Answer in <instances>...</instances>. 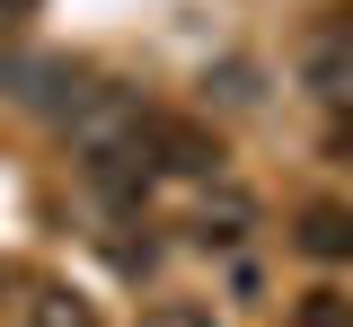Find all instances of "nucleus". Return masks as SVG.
I'll list each match as a JSON object with an SVG mask.
<instances>
[{
  "instance_id": "1",
  "label": "nucleus",
  "mask_w": 353,
  "mask_h": 327,
  "mask_svg": "<svg viewBox=\"0 0 353 327\" xmlns=\"http://www.w3.org/2000/svg\"><path fill=\"white\" fill-rule=\"evenodd\" d=\"M141 150H150V168H168V177H221V141L203 133V124L141 115Z\"/></svg>"
},
{
  "instance_id": "2",
  "label": "nucleus",
  "mask_w": 353,
  "mask_h": 327,
  "mask_svg": "<svg viewBox=\"0 0 353 327\" xmlns=\"http://www.w3.org/2000/svg\"><path fill=\"white\" fill-rule=\"evenodd\" d=\"M88 89H97V80H88L80 62H62V53H53V62H27V71H18V97H27L36 115H53V124H62V115H71V106H80Z\"/></svg>"
},
{
  "instance_id": "8",
  "label": "nucleus",
  "mask_w": 353,
  "mask_h": 327,
  "mask_svg": "<svg viewBox=\"0 0 353 327\" xmlns=\"http://www.w3.org/2000/svg\"><path fill=\"white\" fill-rule=\"evenodd\" d=\"M141 327H212V319H203V310H185V301H168V310H150Z\"/></svg>"
},
{
  "instance_id": "6",
  "label": "nucleus",
  "mask_w": 353,
  "mask_h": 327,
  "mask_svg": "<svg viewBox=\"0 0 353 327\" xmlns=\"http://www.w3.org/2000/svg\"><path fill=\"white\" fill-rule=\"evenodd\" d=\"M27 327H97V319H88V301H80V292H36Z\"/></svg>"
},
{
  "instance_id": "4",
  "label": "nucleus",
  "mask_w": 353,
  "mask_h": 327,
  "mask_svg": "<svg viewBox=\"0 0 353 327\" xmlns=\"http://www.w3.org/2000/svg\"><path fill=\"white\" fill-rule=\"evenodd\" d=\"M248 230H256V204H248V195H212V204H203V221H194L203 248H239Z\"/></svg>"
},
{
  "instance_id": "3",
  "label": "nucleus",
  "mask_w": 353,
  "mask_h": 327,
  "mask_svg": "<svg viewBox=\"0 0 353 327\" xmlns=\"http://www.w3.org/2000/svg\"><path fill=\"white\" fill-rule=\"evenodd\" d=\"M292 239H301L309 266H345V257H353V212H345V204H309Z\"/></svg>"
},
{
  "instance_id": "7",
  "label": "nucleus",
  "mask_w": 353,
  "mask_h": 327,
  "mask_svg": "<svg viewBox=\"0 0 353 327\" xmlns=\"http://www.w3.org/2000/svg\"><path fill=\"white\" fill-rule=\"evenodd\" d=\"M292 327H353V301H345V292H309Z\"/></svg>"
},
{
  "instance_id": "9",
  "label": "nucleus",
  "mask_w": 353,
  "mask_h": 327,
  "mask_svg": "<svg viewBox=\"0 0 353 327\" xmlns=\"http://www.w3.org/2000/svg\"><path fill=\"white\" fill-rule=\"evenodd\" d=\"M18 71H27V53H18V45H0V97H18Z\"/></svg>"
},
{
  "instance_id": "5",
  "label": "nucleus",
  "mask_w": 353,
  "mask_h": 327,
  "mask_svg": "<svg viewBox=\"0 0 353 327\" xmlns=\"http://www.w3.org/2000/svg\"><path fill=\"white\" fill-rule=\"evenodd\" d=\"M256 80H265L256 62H248V53H230L221 71H203V97H221V106H256V97H265Z\"/></svg>"
}]
</instances>
